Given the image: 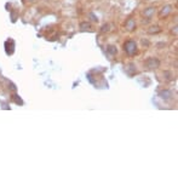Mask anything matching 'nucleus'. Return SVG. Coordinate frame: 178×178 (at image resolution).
Instances as JSON below:
<instances>
[{
    "label": "nucleus",
    "mask_w": 178,
    "mask_h": 178,
    "mask_svg": "<svg viewBox=\"0 0 178 178\" xmlns=\"http://www.w3.org/2000/svg\"><path fill=\"white\" fill-rule=\"evenodd\" d=\"M173 11V6L171 5V4H166V5H164L161 9H160V11H159V17H160V20H165L166 17H168L171 13Z\"/></svg>",
    "instance_id": "nucleus-1"
},
{
    "label": "nucleus",
    "mask_w": 178,
    "mask_h": 178,
    "mask_svg": "<svg viewBox=\"0 0 178 178\" xmlns=\"http://www.w3.org/2000/svg\"><path fill=\"white\" fill-rule=\"evenodd\" d=\"M124 50L129 54V55H134L137 51V44L134 43V40H126L124 44Z\"/></svg>",
    "instance_id": "nucleus-2"
},
{
    "label": "nucleus",
    "mask_w": 178,
    "mask_h": 178,
    "mask_svg": "<svg viewBox=\"0 0 178 178\" xmlns=\"http://www.w3.org/2000/svg\"><path fill=\"white\" fill-rule=\"evenodd\" d=\"M156 13V7L154 6H149V7H145L144 10H143V17H144L145 20H152L154 16H155Z\"/></svg>",
    "instance_id": "nucleus-3"
},
{
    "label": "nucleus",
    "mask_w": 178,
    "mask_h": 178,
    "mask_svg": "<svg viewBox=\"0 0 178 178\" xmlns=\"http://www.w3.org/2000/svg\"><path fill=\"white\" fill-rule=\"evenodd\" d=\"M125 28H126L127 32H134V30H136V21H134V17H130V18L126 20Z\"/></svg>",
    "instance_id": "nucleus-4"
},
{
    "label": "nucleus",
    "mask_w": 178,
    "mask_h": 178,
    "mask_svg": "<svg viewBox=\"0 0 178 178\" xmlns=\"http://www.w3.org/2000/svg\"><path fill=\"white\" fill-rule=\"evenodd\" d=\"M145 63H147L148 67H150V68H156L159 64H160V62H159L157 59H155V58H149Z\"/></svg>",
    "instance_id": "nucleus-5"
},
{
    "label": "nucleus",
    "mask_w": 178,
    "mask_h": 178,
    "mask_svg": "<svg viewBox=\"0 0 178 178\" xmlns=\"http://www.w3.org/2000/svg\"><path fill=\"white\" fill-rule=\"evenodd\" d=\"M150 34H156V33H160L161 32V28L159 27V26H152L150 27V29L148 30Z\"/></svg>",
    "instance_id": "nucleus-6"
},
{
    "label": "nucleus",
    "mask_w": 178,
    "mask_h": 178,
    "mask_svg": "<svg viewBox=\"0 0 178 178\" xmlns=\"http://www.w3.org/2000/svg\"><path fill=\"white\" fill-rule=\"evenodd\" d=\"M80 28L84 30V29H89V28H91V24H90L89 22H81L80 23Z\"/></svg>",
    "instance_id": "nucleus-7"
},
{
    "label": "nucleus",
    "mask_w": 178,
    "mask_h": 178,
    "mask_svg": "<svg viewBox=\"0 0 178 178\" xmlns=\"http://www.w3.org/2000/svg\"><path fill=\"white\" fill-rule=\"evenodd\" d=\"M104 30H109V24H104V26H103L102 32H104Z\"/></svg>",
    "instance_id": "nucleus-8"
},
{
    "label": "nucleus",
    "mask_w": 178,
    "mask_h": 178,
    "mask_svg": "<svg viewBox=\"0 0 178 178\" xmlns=\"http://www.w3.org/2000/svg\"><path fill=\"white\" fill-rule=\"evenodd\" d=\"M34 1H35V0H23V2H29V4H32Z\"/></svg>",
    "instance_id": "nucleus-9"
}]
</instances>
